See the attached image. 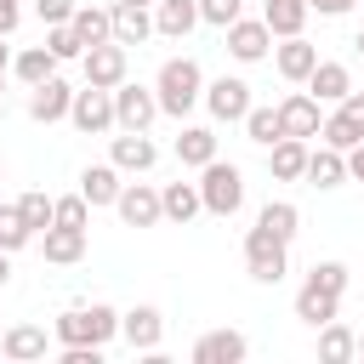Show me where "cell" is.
<instances>
[{"label":"cell","instance_id":"obj_1","mask_svg":"<svg viewBox=\"0 0 364 364\" xmlns=\"http://www.w3.org/2000/svg\"><path fill=\"white\" fill-rule=\"evenodd\" d=\"M154 91H159V114L182 119V114H188L193 102H205V68H199L193 57H171V63L159 68Z\"/></svg>","mask_w":364,"mask_h":364},{"label":"cell","instance_id":"obj_2","mask_svg":"<svg viewBox=\"0 0 364 364\" xmlns=\"http://www.w3.org/2000/svg\"><path fill=\"white\" fill-rule=\"evenodd\" d=\"M114 336H119V313H114L108 301L57 313V341H63V347H108Z\"/></svg>","mask_w":364,"mask_h":364},{"label":"cell","instance_id":"obj_3","mask_svg":"<svg viewBox=\"0 0 364 364\" xmlns=\"http://www.w3.org/2000/svg\"><path fill=\"white\" fill-rule=\"evenodd\" d=\"M199 199H205L210 216H233V210L245 205V171H239L233 159H210V165H199Z\"/></svg>","mask_w":364,"mask_h":364},{"label":"cell","instance_id":"obj_4","mask_svg":"<svg viewBox=\"0 0 364 364\" xmlns=\"http://www.w3.org/2000/svg\"><path fill=\"white\" fill-rule=\"evenodd\" d=\"M245 273H250L256 284H279V279L290 273V245H284V239H273L262 222L245 233Z\"/></svg>","mask_w":364,"mask_h":364},{"label":"cell","instance_id":"obj_5","mask_svg":"<svg viewBox=\"0 0 364 364\" xmlns=\"http://www.w3.org/2000/svg\"><path fill=\"white\" fill-rule=\"evenodd\" d=\"M154 119H159V91L119 80V85H114V125H119V131H148Z\"/></svg>","mask_w":364,"mask_h":364},{"label":"cell","instance_id":"obj_6","mask_svg":"<svg viewBox=\"0 0 364 364\" xmlns=\"http://www.w3.org/2000/svg\"><path fill=\"white\" fill-rule=\"evenodd\" d=\"M68 119H74V131H85V136L119 131V125H114V91H102V85H80V91H74Z\"/></svg>","mask_w":364,"mask_h":364},{"label":"cell","instance_id":"obj_7","mask_svg":"<svg viewBox=\"0 0 364 364\" xmlns=\"http://www.w3.org/2000/svg\"><path fill=\"white\" fill-rule=\"evenodd\" d=\"M205 108H210V119H222V125H245V114H250V85H245L239 74H222V80L205 85Z\"/></svg>","mask_w":364,"mask_h":364},{"label":"cell","instance_id":"obj_8","mask_svg":"<svg viewBox=\"0 0 364 364\" xmlns=\"http://www.w3.org/2000/svg\"><path fill=\"white\" fill-rule=\"evenodd\" d=\"M222 34H228V57H233V63H262V57L273 51V28H267L262 17H239V23H228Z\"/></svg>","mask_w":364,"mask_h":364},{"label":"cell","instance_id":"obj_9","mask_svg":"<svg viewBox=\"0 0 364 364\" xmlns=\"http://www.w3.org/2000/svg\"><path fill=\"white\" fill-rule=\"evenodd\" d=\"M114 210H119V222H125V228H154V222H165L159 188H148V182H125V188H119V199H114Z\"/></svg>","mask_w":364,"mask_h":364},{"label":"cell","instance_id":"obj_10","mask_svg":"<svg viewBox=\"0 0 364 364\" xmlns=\"http://www.w3.org/2000/svg\"><path fill=\"white\" fill-rule=\"evenodd\" d=\"M68 108H74V91H68V80H40V85H28V119H40V125H57V119H68Z\"/></svg>","mask_w":364,"mask_h":364},{"label":"cell","instance_id":"obj_11","mask_svg":"<svg viewBox=\"0 0 364 364\" xmlns=\"http://www.w3.org/2000/svg\"><path fill=\"white\" fill-rule=\"evenodd\" d=\"M80 63H85V85H102V91H114V85L125 80V46H119V40H102V46H91Z\"/></svg>","mask_w":364,"mask_h":364},{"label":"cell","instance_id":"obj_12","mask_svg":"<svg viewBox=\"0 0 364 364\" xmlns=\"http://www.w3.org/2000/svg\"><path fill=\"white\" fill-rule=\"evenodd\" d=\"M119 336L131 341V353H159V341H165L159 307H131V313H119Z\"/></svg>","mask_w":364,"mask_h":364},{"label":"cell","instance_id":"obj_13","mask_svg":"<svg viewBox=\"0 0 364 364\" xmlns=\"http://www.w3.org/2000/svg\"><path fill=\"white\" fill-rule=\"evenodd\" d=\"M279 125H284V136H318V125H324L318 97H313V91H290V97L279 102Z\"/></svg>","mask_w":364,"mask_h":364},{"label":"cell","instance_id":"obj_14","mask_svg":"<svg viewBox=\"0 0 364 364\" xmlns=\"http://www.w3.org/2000/svg\"><path fill=\"white\" fill-rule=\"evenodd\" d=\"M108 159L119 165V171H154V159H159V148L148 142V131H119L114 142H108Z\"/></svg>","mask_w":364,"mask_h":364},{"label":"cell","instance_id":"obj_15","mask_svg":"<svg viewBox=\"0 0 364 364\" xmlns=\"http://www.w3.org/2000/svg\"><path fill=\"white\" fill-rule=\"evenodd\" d=\"M245 353H250V341L239 330H205L193 341V364H239Z\"/></svg>","mask_w":364,"mask_h":364},{"label":"cell","instance_id":"obj_16","mask_svg":"<svg viewBox=\"0 0 364 364\" xmlns=\"http://www.w3.org/2000/svg\"><path fill=\"white\" fill-rule=\"evenodd\" d=\"M273 63H279V74H284L290 85H307V74L318 68V46H307L301 34H290L284 46H273Z\"/></svg>","mask_w":364,"mask_h":364},{"label":"cell","instance_id":"obj_17","mask_svg":"<svg viewBox=\"0 0 364 364\" xmlns=\"http://www.w3.org/2000/svg\"><path fill=\"white\" fill-rule=\"evenodd\" d=\"M307 136H279L273 148H267V171L279 176V182H301L307 176Z\"/></svg>","mask_w":364,"mask_h":364},{"label":"cell","instance_id":"obj_18","mask_svg":"<svg viewBox=\"0 0 364 364\" xmlns=\"http://www.w3.org/2000/svg\"><path fill=\"white\" fill-rule=\"evenodd\" d=\"M193 23H199V0H154V34L188 40Z\"/></svg>","mask_w":364,"mask_h":364},{"label":"cell","instance_id":"obj_19","mask_svg":"<svg viewBox=\"0 0 364 364\" xmlns=\"http://www.w3.org/2000/svg\"><path fill=\"white\" fill-rule=\"evenodd\" d=\"M154 34V11L148 6H131V0H114V40L131 51V46H142Z\"/></svg>","mask_w":364,"mask_h":364},{"label":"cell","instance_id":"obj_20","mask_svg":"<svg viewBox=\"0 0 364 364\" xmlns=\"http://www.w3.org/2000/svg\"><path fill=\"white\" fill-rule=\"evenodd\" d=\"M301 182H313V188H341V182H347V154L330 148V142H318V148L307 154V176H301Z\"/></svg>","mask_w":364,"mask_h":364},{"label":"cell","instance_id":"obj_21","mask_svg":"<svg viewBox=\"0 0 364 364\" xmlns=\"http://www.w3.org/2000/svg\"><path fill=\"white\" fill-rule=\"evenodd\" d=\"M159 205H165V222H176V228H188V222L205 210L199 182H165V188H159Z\"/></svg>","mask_w":364,"mask_h":364},{"label":"cell","instance_id":"obj_22","mask_svg":"<svg viewBox=\"0 0 364 364\" xmlns=\"http://www.w3.org/2000/svg\"><path fill=\"white\" fill-rule=\"evenodd\" d=\"M307 0H262V23L273 28V40H290V34H301L307 28Z\"/></svg>","mask_w":364,"mask_h":364},{"label":"cell","instance_id":"obj_23","mask_svg":"<svg viewBox=\"0 0 364 364\" xmlns=\"http://www.w3.org/2000/svg\"><path fill=\"white\" fill-rule=\"evenodd\" d=\"M74 34H80V46L91 51V46H102V40H114V6H74Z\"/></svg>","mask_w":364,"mask_h":364},{"label":"cell","instance_id":"obj_24","mask_svg":"<svg viewBox=\"0 0 364 364\" xmlns=\"http://www.w3.org/2000/svg\"><path fill=\"white\" fill-rule=\"evenodd\" d=\"M119 188H125V182H119V165H114V159H108V165H85V171H80V193L91 199V210H97V205H114V199H119Z\"/></svg>","mask_w":364,"mask_h":364},{"label":"cell","instance_id":"obj_25","mask_svg":"<svg viewBox=\"0 0 364 364\" xmlns=\"http://www.w3.org/2000/svg\"><path fill=\"white\" fill-rule=\"evenodd\" d=\"M40 239H46V245H40V250H46V262H57V267H68V262H80V256H85V228H63V222H51Z\"/></svg>","mask_w":364,"mask_h":364},{"label":"cell","instance_id":"obj_26","mask_svg":"<svg viewBox=\"0 0 364 364\" xmlns=\"http://www.w3.org/2000/svg\"><path fill=\"white\" fill-rule=\"evenodd\" d=\"M336 313H341V296H330V290H318V284L301 279V290H296V318L318 330V324H330Z\"/></svg>","mask_w":364,"mask_h":364},{"label":"cell","instance_id":"obj_27","mask_svg":"<svg viewBox=\"0 0 364 364\" xmlns=\"http://www.w3.org/2000/svg\"><path fill=\"white\" fill-rule=\"evenodd\" d=\"M57 68H63V57H57L51 46H28V51H17V57H11V74H17L23 85H40V80H51Z\"/></svg>","mask_w":364,"mask_h":364},{"label":"cell","instance_id":"obj_28","mask_svg":"<svg viewBox=\"0 0 364 364\" xmlns=\"http://www.w3.org/2000/svg\"><path fill=\"white\" fill-rule=\"evenodd\" d=\"M0 353H6L11 364H28V358H46V330H40V324H11V330L0 336Z\"/></svg>","mask_w":364,"mask_h":364},{"label":"cell","instance_id":"obj_29","mask_svg":"<svg viewBox=\"0 0 364 364\" xmlns=\"http://www.w3.org/2000/svg\"><path fill=\"white\" fill-rule=\"evenodd\" d=\"M307 91H313L318 102H341V97L353 91V74H347L341 63H324V57H318V68L307 74Z\"/></svg>","mask_w":364,"mask_h":364},{"label":"cell","instance_id":"obj_30","mask_svg":"<svg viewBox=\"0 0 364 364\" xmlns=\"http://www.w3.org/2000/svg\"><path fill=\"white\" fill-rule=\"evenodd\" d=\"M176 159L193 165V171L210 165V159H216V131H210V125H182V136H176Z\"/></svg>","mask_w":364,"mask_h":364},{"label":"cell","instance_id":"obj_31","mask_svg":"<svg viewBox=\"0 0 364 364\" xmlns=\"http://www.w3.org/2000/svg\"><path fill=\"white\" fill-rule=\"evenodd\" d=\"M318 358H324V364H347V358H358V336H353L341 318L318 324Z\"/></svg>","mask_w":364,"mask_h":364},{"label":"cell","instance_id":"obj_32","mask_svg":"<svg viewBox=\"0 0 364 364\" xmlns=\"http://www.w3.org/2000/svg\"><path fill=\"white\" fill-rule=\"evenodd\" d=\"M256 222H262V228H267L273 239H284V245H290V239L301 233V210H296L290 199H267V205L256 210Z\"/></svg>","mask_w":364,"mask_h":364},{"label":"cell","instance_id":"obj_33","mask_svg":"<svg viewBox=\"0 0 364 364\" xmlns=\"http://www.w3.org/2000/svg\"><path fill=\"white\" fill-rule=\"evenodd\" d=\"M245 136H250V142H262V148H273V142L284 136V125H279V102H273V108L250 102V114H245Z\"/></svg>","mask_w":364,"mask_h":364},{"label":"cell","instance_id":"obj_34","mask_svg":"<svg viewBox=\"0 0 364 364\" xmlns=\"http://www.w3.org/2000/svg\"><path fill=\"white\" fill-rule=\"evenodd\" d=\"M318 142H330V148H341V154H353L358 142H364V131L336 108V114H324V125H318Z\"/></svg>","mask_w":364,"mask_h":364},{"label":"cell","instance_id":"obj_35","mask_svg":"<svg viewBox=\"0 0 364 364\" xmlns=\"http://www.w3.org/2000/svg\"><path fill=\"white\" fill-rule=\"evenodd\" d=\"M17 210H23V222H28L34 233H46V228L57 222V199H51V193H40V188H28V193L17 199Z\"/></svg>","mask_w":364,"mask_h":364},{"label":"cell","instance_id":"obj_36","mask_svg":"<svg viewBox=\"0 0 364 364\" xmlns=\"http://www.w3.org/2000/svg\"><path fill=\"white\" fill-rule=\"evenodd\" d=\"M34 239V228L23 222V210L17 205H0V250H23Z\"/></svg>","mask_w":364,"mask_h":364},{"label":"cell","instance_id":"obj_37","mask_svg":"<svg viewBox=\"0 0 364 364\" xmlns=\"http://www.w3.org/2000/svg\"><path fill=\"white\" fill-rule=\"evenodd\" d=\"M46 46L63 57V63H74V57H85V46H80V34H74V23H51L46 28Z\"/></svg>","mask_w":364,"mask_h":364},{"label":"cell","instance_id":"obj_38","mask_svg":"<svg viewBox=\"0 0 364 364\" xmlns=\"http://www.w3.org/2000/svg\"><path fill=\"white\" fill-rule=\"evenodd\" d=\"M307 284L341 296V290H347V267H341V262H313V267H307Z\"/></svg>","mask_w":364,"mask_h":364},{"label":"cell","instance_id":"obj_39","mask_svg":"<svg viewBox=\"0 0 364 364\" xmlns=\"http://www.w3.org/2000/svg\"><path fill=\"white\" fill-rule=\"evenodd\" d=\"M57 222H63V228H91V199H85V193L57 199Z\"/></svg>","mask_w":364,"mask_h":364},{"label":"cell","instance_id":"obj_40","mask_svg":"<svg viewBox=\"0 0 364 364\" xmlns=\"http://www.w3.org/2000/svg\"><path fill=\"white\" fill-rule=\"evenodd\" d=\"M199 23H210V28L239 23V0H199Z\"/></svg>","mask_w":364,"mask_h":364},{"label":"cell","instance_id":"obj_41","mask_svg":"<svg viewBox=\"0 0 364 364\" xmlns=\"http://www.w3.org/2000/svg\"><path fill=\"white\" fill-rule=\"evenodd\" d=\"M34 17L51 28V23H68L74 17V0H34Z\"/></svg>","mask_w":364,"mask_h":364},{"label":"cell","instance_id":"obj_42","mask_svg":"<svg viewBox=\"0 0 364 364\" xmlns=\"http://www.w3.org/2000/svg\"><path fill=\"white\" fill-rule=\"evenodd\" d=\"M17 23H23V0H0V34L6 40L17 34Z\"/></svg>","mask_w":364,"mask_h":364},{"label":"cell","instance_id":"obj_43","mask_svg":"<svg viewBox=\"0 0 364 364\" xmlns=\"http://www.w3.org/2000/svg\"><path fill=\"white\" fill-rule=\"evenodd\" d=\"M336 108H341V114H347V119H353V125L364 131V91H347V97H341Z\"/></svg>","mask_w":364,"mask_h":364},{"label":"cell","instance_id":"obj_44","mask_svg":"<svg viewBox=\"0 0 364 364\" xmlns=\"http://www.w3.org/2000/svg\"><path fill=\"white\" fill-rule=\"evenodd\" d=\"M63 364H102V347H63Z\"/></svg>","mask_w":364,"mask_h":364},{"label":"cell","instance_id":"obj_45","mask_svg":"<svg viewBox=\"0 0 364 364\" xmlns=\"http://www.w3.org/2000/svg\"><path fill=\"white\" fill-rule=\"evenodd\" d=\"M307 6H313L318 17H347V11L358 6V0H307Z\"/></svg>","mask_w":364,"mask_h":364},{"label":"cell","instance_id":"obj_46","mask_svg":"<svg viewBox=\"0 0 364 364\" xmlns=\"http://www.w3.org/2000/svg\"><path fill=\"white\" fill-rule=\"evenodd\" d=\"M347 176H353V182H364V142L347 154Z\"/></svg>","mask_w":364,"mask_h":364},{"label":"cell","instance_id":"obj_47","mask_svg":"<svg viewBox=\"0 0 364 364\" xmlns=\"http://www.w3.org/2000/svg\"><path fill=\"white\" fill-rule=\"evenodd\" d=\"M11 74V46H6V34H0V80Z\"/></svg>","mask_w":364,"mask_h":364},{"label":"cell","instance_id":"obj_48","mask_svg":"<svg viewBox=\"0 0 364 364\" xmlns=\"http://www.w3.org/2000/svg\"><path fill=\"white\" fill-rule=\"evenodd\" d=\"M11 279V250H0V284Z\"/></svg>","mask_w":364,"mask_h":364},{"label":"cell","instance_id":"obj_49","mask_svg":"<svg viewBox=\"0 0 364 364\" xmlns=\"http://www.w3.org/2000/svg\"><path fill=\"white\" fill-rule=\"evenodd\" d=\"M353 46H358V57H364V34H358V40H353Z\"/></svg>","mask_w":364,"mask_h":364},{"label":"cell","instance_id":"obj_50","mask_svg":"<svg viewBox=\"0 0 364 364\" xmlns=\"http://www.w3.org/2000/svg\"><path fill=\"white\" fill-rule=\"evenodd\" d=\"M358 358H364V336H358Z\"/></svg>","mask_w":364,"mask_h":364},{"label":"cell","instance_id":"obj_51","mask_svg":"<svg viewBox=\"0 0 364 364\" xmlns=\"http://www.w3.org/2000/svg\"><path fill=\"white\" fill-rule=\"evenodd\" d=\"M131 6H154V0H131Z\"/></svg>","mask_w":364,"mask_h":364},{"label":"cell","instance_id":"obj_52","mask_svg":"<svg viewBox=\"0 0 364 364\" xmlns=\"http://www.w3.org/2000/svg\"><path fill=\"white\" fill-rule=\"evenodd\" d=\"M0 176H6V159H0Z\"/></svg>","mask_w":364,"mask_h":364}]
</instances>
